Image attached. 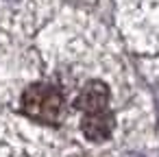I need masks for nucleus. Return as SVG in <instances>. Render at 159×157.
I'll use <instances>...</instances> for the list:
<instances>
[{"label":"nucleus","instance_id":"f257e3e1","mask_svg":"<svg viewBox=\"0 0 159 157\" xmlns=\"http://www.w3.org/2000/svg\"><path fill=\"white\" fill-rule=\"evenodd\" d=\"M22 111L37 122H57L63 111V94L52 83H31L20 98Z\"/></svg>","mask_w":159,"mask_h":157},{"label":"nucleus","instance_id":"f03ea898","mask_svg":"<svg viewBox=\"0 0 159 157\" xmlns=\"http://www.w3.org/2000/svg\"><path fill=\"white\" fill-rule=\"evenodd\" d=\"M76 107L83 111V113H94V111H102V109H109V90L102 81H89L79 98H76Z\"/></svg>","mask_w":159,"mask_h":157},{"label":"nucleus","instance_id":"7ed1b4c3","mask_svg":"<svg viewBox=\"0 0 159 157\" xmlns=\"http://www.w3.org/2000/svg\"><path fill=\"white\" fill-rule=\"evenodd\" d=\"M113 124H116L113 113H111L109 109H102V111H94V113H83V124H81V129H83V133H85L87 140H92V142H102V140H107V137L111 135Z\"/></svg>","mask_w":159,"mask_h":157}]
</instances>
